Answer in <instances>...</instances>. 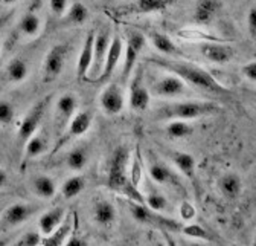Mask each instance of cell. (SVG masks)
Returning <instances> with one entry per match:
<instances>
[{"label": "cell", "mask_w": 256, "mask_h": 246, "mask_svg": "<svg viewBox=\"0 0 256 246\" xmlns=\"http://www.w3.org/2000/svg\"><path fill=\"white\" fill-rule=\"evenodd\" d=\"M150 61L154 63L156 66L166 69V71L172 72L174 75L180 77L184 83H189L196 87L208 90V92H210V94H218V95H229L230 94V90L228 87L220 84L209 72H206L204 69H202L196 65L184 63V61L157 58V57H152Z\"/></svg>", "instance_id": "6da1fadb"}, {"label": "cell", "mask_w": 256, "mask_h": 246, "mask_svg": "<svg viewBox=\"0 0 256 246\" xmlns=\"http://www.w3.org/2000/svg\"><path fill=\"white\" fill-rule=\"evenodd\" d=\"M128 162H130V153L126 147H118L110 159L108 176H107V187L114 191L122 193L126 199L136 200L139 203H145L144 196L139 193L138 187L133 185L128 174Z\"/></svg>", "instance_id": "7a4b0ae2"}, {"label": "cell", "mask_w": 256, "mask_h": 246, "mask_svg": "<svg viewBox=\"0 0 256 246\" xmlns=\"http://www.w3.org/2000/svg\"><path fill=\"white\" fill-rule=\"evenodd\" d=\"M218 106L214 103H202V101H186V103H174L170 106H164L158 110V116L164 119H194L204 115L215 113Z\"/></svg>", "instance_id": "3957f363"}, {"label": "cell", "mask_w": 256, "mask_h": 246, "mask_svg": "<svg viewBox=\"0 0 256 246\" xmlns=\"http://www.w3.org/2000/svg\"><path fill=\"white\" fill-rule=\"evenodd\" d=\"M126 205H128V209H130V212H132V216L140 223L152 225V226H157L160 229H168V231H178L180 229L178 222L160 216V214H157V211L148 208L145 203H139L136 200L126 199Z\"/></svg>", "instance_id": "277c9868"}, {"label": "cell", "mask_w": 256, "mask_h": 246, "mask_svg": "<svg viewBox=\"0 0 256 246\" xmlns=\"http://www.w3.org/2000/svg\"><path fill=\"white\" fill-rule=\"evenodd\" d=\"M50 98L46 97L43 98L42 101H38L37 104H34L26 116L23 118V121L20 122V127H18V133H17V142H18V147H24L26 141L37 132V129L40 127L42 124V119L46 113V109H48V104H49Z\"/></svg>", "instance_id": "5b68a950"}, {"label": "cell", "mask_w": 256, "mask_h": 246, "mask_svg": "<svg viewBox=\"0 0 256 246\" xmlns=\"http://www.w3.org/2000/svg\"><path fill=\"white\" fill-rule=\"evenodd\" d=\"M68 52H69L68 45H55L50 48L43 63V81L44 83H52L61 75L64 69V63H66Z\"/></svg>", "instance_id": "8992f818"}, {"label": "cell", "mask_w": 256, "mask_h": 246, "mask_svg": "<svg viewBox=\"0 0 256 246\" xmlns=\"http://www.w3.org/2000/svg\"><path fill=\"white\" fill-rule=\"evenodd\" d=\"M76 109H78V100L74 94H66L58 100L55 107V121H54L55 133L58 136H61L64 130L68 129Z\"/></svg>", "instance_id": "52a82bcc"}, {"label": "cell", "mask_w": 256, "mask_h": 246, "mask_svg": "<svg viewBox=\"0 0 256 246\" xmlns=\"http://www.w3.org/2000/svg\"><path fill=\"white\" fill-rule=\"evenodd\" d=\"M146 39L144 34L138 33V31H130L126 37V48H125V63H124V74L122 78L124 81L128 80L132 75L133 69L136 68V60L140 55L142 49L145 48Z\"/></svg>", "instance_id": "ba28073f"}, {"label": "cell", "mask_w": 256, "mask_h": 246, "mask_svg": "<svg viewBox=\"0 0 256 246\" xmlns=\"http://www.w3.org/2000/svg\"><path fill=\"white\" fill-rule=\"evenodd\" d=\"M110 45V33L108 29L101 31L100 34H94V40H93V60H92V66H90V74L92 78L90 81H94L96 78L100 77L104 60L107 55V49Z\"/></svg>", "instance_id": "9c48e42d"}, {"label": "cell", "mask_w": 256, "mask_h": 246, "mask_svg": "<svg viewBox=\"0 0 256 246\" xmlns=\"http://www.w3.org/2000/svg\"><path fill=\"white\" fill-rule=\"evenodd\" d=\"M36 211H37V208L30 203H23V202L12 203L4 212L2 225H4V228H16V226L24 223L28 219H30V216Z\"/></svg>", "instance_id": "30bf717a"}, {"label": "cell", "mask_w": 256, "mask_h": 246, "mask_svg": "<svg viewBox=\"0 0 256 246\" xmlns=\"http://www.w3.org/2000/svg\"><path fill=\"white\" fill-rule=\"evenodd\" d=\"M122 52H124V43H122V40H120L119 36H114L110 40V45H108V49H107V55H106V60H104L101 74H100V77L96 78L94 81L106 83L113 75L118 63H119V60L122 57Z\"/></svg>", "instance_id": "8fae6325"}, {"label": "cell", "mask_w": 256, "mask_h": 246, "mask_svg": "<svg viewBox=\"0 0 256 246\" xmlns=\"http://www.w3.org/2000/svg\"><path fill=\"white\" fill-rule=\"evenodd\" d=\"M124 92L119 84H108L101 94V107L107 115H118L124 109Z\"/></svg>", "instance_id": "7c38bea8"}, {"label": "cell", "mask_w": 256, "mask_h": 246, "mask_svg": "<svg viewBox=\"0 0 256 246\" xmlns=\"http://www.w3.org/2000/svg\"><path fill=\"white\" fill-rule=\"evenodd\" d=\"M92 126V113L90 112H80V113H75L74 118L70 119L68 129L64 130V136H60V142H58V147L66 142L68 139H72V138H76V136H81L84 135Z\"/></svg>", "instance_id": "4fadbf2b"}, {"label": "cell", "mask_w": 256, "mask_h": 246, "mask_svg": "<svg viewBox=\"0 0 256 246\" xmlns=\"http://www.w3.org/2000/svg\"><path fill=\"white\" fill-rule=\"evenodd\" d=\"M154 94L157 97H165V98H172V97H178L186 92V86L184 81L177 77V75H168L165 78H162L160 81H157L154 84Z\"/></svg>", "instance_id": "5bb4252c"}, {"label": "cell", "mask_w": 256, "mask_h": 246, "mask_svg": "<svg viewBox=\"0 0 256 246\" xmlns=\"http://www.w3.org/2000/svg\"><path fill=\"white\" fill-rule=\"evenodd\" d=\"M93 40H94V31H90L82 49L78 57V63H76V78L78 81L87 80V74L92 66V60H93Z\"/></svg>", "instance_id": "9a60e30c"}, {"label": "cell", "mask_w": 256, "mask_h": 246, "mask_svg": "<svg viewBox=\"0 0 256 246\" xmlns=\"http://www.w3.org/2000/svg\"><path fill=\"white\" fill-rule=\"evenodd\" d=\"M130 106L133 110H138V112H144L150 106V92L144 86L140 74L134 77L130 86Z\"/></svg>", "instance_id": "2e32d148"}, {"label": "cell", "mask_w": 256, "mask_h": 246, "mask_svg": "<svg viewBox=\"0 0 256 246\" xmlns=\"http://www.w3.org/2000/svg\"><path fill=\"white\" fill-rule=\"evenodd\" d=\"M200 51L204 58L214 61V63H220V65H224V63H228V61H230V58L234 55L232 48L228 45H222V43H204V45H202Z\"/></svg>", "instance_id": "e0dca14e"}, {"label": "cell", "mask_w": 256, "mask_h": 246, "mask_svg": "<svg viewBox=\"0 0 256 246\" xmlns=\"http://www.w3.org/2000/svg\"><path fill=\"white\" fill-rule=\"evenodd\" d=\"M64 216H66V209L62 206H55V208L43 212L38 219V228H40L42 234L49 235L62 222Z\"/></svg>", "instance_id": "ac0fdd59"}, {"label": "cell", "mask_w": 256, "mask_h": 246, "mask_svg": "<svg viewBox=\"0 0 256 246\" xmlns=\"http://www.w3.org/2000/svg\"><path fill=\"white\" fill-rule=\"evenodd\" d=\"M220 10V0H198L194 13V20L197 22V25H209Z\"/></svg>", "instance_id": "d6986e66"}, {"label": "cell", "mask_w": 256, "mask_h": 246, "mask_svg": "<svg viewBox=\"0 0 256 246\" xmlns=\"http://www.w3.org/2000/svg\"><path fill=\"white\" fill-rule=\"evenodd\" d=\"M70 226H72V217L70 216L64 217L62 222L49 235L42 238V244H46V246H61V244H64L68 240V235L70 234Z\"/></svg>", "instance_id": "ffe728a7"}, {"label": "cell", "mask_w": 256, "mask_h": 246, "mask_svg": "<svg viewBox=\"0 0 256 246\" xmlns=\"http://www.w3.org/2000/svg\"><path fill=\"white\" fill-rule=\"evenodd\" d=\"M93 217L100 225L108 226L116 219V209L110 202L100 200V202H96L94 206H93Z\"/></svg>", "instance_id": "44dd1931"}, {"label": "cell", "mask_w": 256, "mask_h": 246, "mask_svg": "<svg viewBox=\"0 0 256 246\" xmlns=\"http://www.w3.org/2000/svg\"><path fill=\"white\" fill-rule=\"evenodd\" d=\"M48 145L49 144H48L46 136L36 132L24 144V159H32V158L42 156L43 153L48 150Z\"/></svg>", "instance_id": "7402d4cb"}, {"label": "cell", "mask_w": 256, "mask_h": 246, "mask_svg": "<svg viewBox=\"0 0 256 246\" xmlns=\"http://www.w3.org/2000/svg\"><path fill=\"white\" fill-rule=\"evenodd\" d=\"M220 188L226 197L235 199L240 196V193L242 190V183L236 174H226L220 179Z\"/></svg>", "instance_id": "603a6c76"}, {"label": "cell", "mask_w": 256, "mask_h": 246, "mask_svg": "<svg viewBox=\"0 0 256 246\" xmlns=\"http://www.w3.org/2000/svg\"><path fill=\"white\" fill-rule=\"evenodd\" d=\"M32 187H34V191L37 193V196L43 199H52L56 191L55 182L49 176H37L32 180Z\"/></svg>", "instance_id": "cb8c5ba5"}, {"label": "cell", "mask_w": 256, "mask_h": 246, "mask_svg": "<svg viewBox=\"0 0 256 246\" xmlns=\"http://www.w3.org/2000/svg\"><path fill=\"white\" fill-rule=\"evenodd\" d=\"M28 74H29L28 63L22 58L11 60V63L6 68V75L11 83H22L23 80H26Z\"/></svg>", "instance_id": "d4e9b609"}, {"label": "cell", "mask_w": 256, "mask_h": 246, "mask_svg": "<svg viewBox=\"0 0 256 246\" xmlns=\"http://www.w3.org/2000/svg\"><path fill=\"white\" fill-rule=\"evenodd\" d=\"M172 161L176 164V167L188 177H194L196 173V159L189 153H182L177 151L172 155Z\"/></svg>", "instance_id": "484cf974"}, {"label": "cell", "mask_w": 256, "mask_h": 246, "mask_svg": "<svg viewBox=\"0 0 256 246\" xmlns=\"http://www.w3.org/2000/svg\"><path fill=\"white\" fill-rule=\"evenodd\" d=\"M40 17L34 13H28L22 17L20 23H18V29L23 36H28V37H34L38 31H40Z\"/></svg>", "instance_id": "4316f807"}, {"label": "cell", "mask_w": 256, "mask_h": 246, "mask_svg": "<svg viewBox=\"0 0 256 246\" xmlns=\"http://www.w3.org/2000/svg\"><path fill=\"white\" fill-rule=\"evenodd\" d=\"M150 176L156 183H160V185H162V183H168V182L176 180L172 171L166 165H164L162 162H157V161H154L150 165Z\"/></svg>", "instance_id": "83f0119b"}, {"label": "cell", "mask_w": 256, "mask_h": 246, "mask_svg": "<svg viewBox=\"0 0 256 246\" xmlns=\"http://www.w3.org/2000/svg\"><path fill=\"white\" fill-rule=\"evenodd\" d=\"M86 187V182H84V177L81 176H72L69 177L66 182L62 183L61 187V193L64 196V199H74Z\"/></svg>", "instance_id": "f1b7e54d"}, {"label": "cell", "mask_w": 256, "mask_h": 246, "mask_svg": "<svg viewBox=\"0 0 256 246\" xmlns=\"http://www.w3.org/2000/svg\"><path fill=\"white\" fill-rule=\"evenodd\" d=\"M150 39L154 45V48L158 51V52H162V54H166V55H172L177 52V48L176 45L172 43V40L162 34V33H151L150 34Z\"/></svg>", "instance_id": "f546056e"}, {"label": "cell", "mask_w": 256, "mask_h": 246, "mask_svg": "<svg viewBox=\"0 0 256 246\" xmlns=\"http://www.w3.org/2000/svg\"><path fill=\"white\" fill-rule=\"evenodd\" d=\"M192 133V127L184 119H172L166 126V135L172 139H182Z\"/></svg>", "instance_id": "4dcf8cb0"}, {"label": "cell", "mask_w": 256, "mask_h": 246, "mask_svg": "<svg viewBox=\"0 0 256 246\" xmlns=\"http://www.w3.org/2000/svg\"><path fill=\"white\" fill-rule=\"evenodd\" d=\"M87 159H88L87 151H86L84 148L78 147V148H74V150L69 153V155H68L66 164H68V167H69L70 170L80 171V170H82V168L87 165Z\"/></svg>", "instance_id": "1f68e13d"}, {"label": "cell", "mask_w": 256, "mask_h": 246, "mask_svg": "<svg viewBox=\"0 0 256 246\" xmlns=\"http://www.w3.org/2000/svg\"><path fill=\"white\" fill-rule=\"evenodd\" d=\"M170 0H136V10L138 13H160L165 11Z\"/></svg>", "instance_id": "d6a6232c"}, {"label": "cell", "mask_w": 256, "mask_h": 246, "mask_svg": "<svg viewBox=\"0 0 256 246\" xmlns=\"http://www.w3.org/2000/svg\"><path fill=\"white\" fill-rule=\"evenodd\" d=\"M88 17V11L82 4H74L68 11V22L74 25H82Z\"/></svg>", "instance_id": "836d02e7"}, {"label": "cell", "mask_w": 256, "mask_h": 246, "mask_svg": "<svg viewBox=\"0 0 256 246\" xmlns=\"http://www.w3.org/2000/svg\"><path fill=\"white\" fill-rule=\"evenodd\" d=\"M16 118V107L6 100H0V126H10Z\"/></svg>", "instance_id": "e575fe53"}, {"label": "cell", "mask_w": 256, "mask_h": 246, "mask_svg": "<svg viewBox=\"0 0 256 246\" xmlns=\"http://www.w3.org/2000/svg\"><path fill=\"white\" fill-rule=\"evenodd\" d=\"M145 205L154 211H164L168 206V200L164 194H160L157 191H151L148 197L145 199Z\"/></svg>", "instance_id": "d590c367"}, {"label": "cell", "mask_w": 256, "mask_h": 246, "mask_svg": "<svg viewBox=\"0 0 256 246\" xmlns=\"http://www.w3.org/2000/svg\"><path fill=\"white\" fill-rule=\"evenodd\" d=\"M188 237H192V238H200V240H210V234L209 231H206L203 226L200 225H188L182 229Z\"/></svg>", "instance_id": "8d00e7d4"}, {"label": "cell", "mask_w": 256, "mask_h": 246, "mask_svg": "<svg viewBox=\"0 0 256 246\" xmlns=\"http://www.w3.org/2000/svg\"><path fill=\"white\" fill-rule=\"evenodd\" d=\"M16 244L17 246H37V244H42V235H40V232H36V231H28L17 240Z\"/></svg>", "instance_id": "74e56055"}, {"label": "cell", "mask_w": 256, "mask_h": 246, "mask_svg": "<svg viewBox=\"0 0 256 246\" xmlns=\"http://www.w3.org/2000/svg\"><path fill=\"white\" fill-rule=\"evenodd\" d=\"M50 10L55 16L61 17L68 11V0H50Z\"/></svg>", "instance_id": "f35d334b"}, {"label": "cell", "mask_w": 256, "mask_h": 246, "mask_svg": "<svg viewBox=\"0 0 256 246\" xmlns=\"http://www.w3.org/2000/svg\"><path fill=\"white\" fill-rule=\"evenodd\" d=\"M180 216H182V219H184V220L194 219V216H196V208L192 206L190 203H188V202H183L182 206H180Z\"/></svg>", "instance_id": "ab89813d"}, {"label": "cell", "mask_w": 256, "mask_h": 246, "mask_svg": "<svg viewBox=\"0 0 256 246\" xmlns=\"http://www.w3.org/2000/svg\"><path fill=\"white\" fill-rule=\"evenodd\" d=\"M247 26H248V33H250V37L254 39L256 37V10L252 8L248 11V16H247Z\"/></svg>", "instance_id": "60d3db41"}, {"label": "cell", "mask_w": 256, "mask_h": 246, "mask_svg": "<svg viewBox=\"0 0 256 246\" xmlns=\"http://www.w3.org/2000/svg\"><path fill=\"white\" fill-rule=\"evenodd\" d=\"M242 74L247 80H250L252 83L256 81V61H250L242 68Z\"/></svg>", "instance_id": "b9f144b4"}, {"label": "cell", "mask_w": 256, "mask_h": 246, "mask_svg": "<svg viewBox=\"0 0 256 246\" xmlns=\"http://www.w3.org/2000/svg\"><path fill=\"white\" fill-rule=\"evenodd\" d=\"M128 174H130V180L133 185H139V180H140V165L138 161L133 162V167H132V171H128Z\"/></svg>", "instance_id": "7bdbcfd3"}, {"label": "cell", "mask_w": 256, "mask_h": 246, "mask_svg": "<svg viewBox=\"0 0 256 246\" xmlns=\"http://www.w3.org/2000/svg\"><path fill=\"white\" fill-rule=\"evenodd\" d=\"M8 185H10V177L5 170L0 168V188H5Z\"/></svg>", "instance_id": "ee69618b"}, {"label": "cell", "mask_w": 256, "mask_h": 246, "mask_svg": "<svg viewBox=\"0 0 256 246\" xmlns=\"http://www.w3.org/2000/svg\"><path fill=\"white\" fill-rule=\"evenodd\" d=\"M64 244H69V246H84V244H87L84 240H80L78 237H74V238H69V240H66V243Z\"/></svg>", "instance_id": "f6af8a7d"}, {"label": "cell", "mask_w": 256, "mask_h": 246, "mask_svg": "<svg viewBox=\"0 0 256 246\" xmlns=\"http://www.w3.org/2000/svg\"><path fill=\"white\" fill-rule=\"evenodd\" d=\"M2 4H5V5H14V4H17L18 0H0Z\"/></svg>", "instance_id": "bcb514c9"}, {"label": "cell", "mask_w": 256, "mask_h": 246, "mask_svg": "<svg viewBox=\"0 0 256 246\" xmlns=\"http://www.w3.org/2000/svg\"><path fill=\"white\" fill-rule=\"evenodd\" d=\"M2 244H5V241H4V240H0V246H2Z\"/></svg>", "instance_id": "7dc6e473"}]
</instances>
